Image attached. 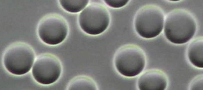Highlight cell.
Listing matches in <instances>:
<instances>
[{
    "mask_svg": "<svg viewBox=\"0 0 203 90\" xmlns=\"http://www.w3.org/2000/svg\"><path fill=\"white\" fill-rule=\"evenodd\" d=\"M60 4L66 11L71 13L80 12L88 5L89 0H60Z\"/></svg>",
    "mask_w": 203,
    "mask_h": 90,
    "instance_id": "obj_11",
    "label": "cell"
},
{
    "mask_svg": "<svg viewBox=\"0 0 203 90\" xmlns=\"http://www.w3.org/2000/svg\"><path fill=\"white\" fill-rule=\"evenodd\" d=\"M80 26L86 33L97 35L104 32L110 21L109 12L103 5L96 3L90 4L80 13Z\"/></svg>",
    "mask_w": 203,
    "mask_h": 90,
    "instance_id": "obj_5",
    "label": "cell"
},
{
    "mask_svg": "<svg viewBox=\"0 0 203 90\" xmlns=\"http://www.w3.org/2000/svg\"><path fill=\"white\" fill-rule=\"evenodd\" d=\"M128 0H105L104 2L109 6L114 8H118L125 5Z\"/></svg>",
    "mask_w": 203,
    "mask_h": 90,
    "instance_id": "obj_12",
    "label": "cell"
},
{
    "mask_svg": "<svg viewBox=\"0 0 203 90\" xmlns=\"http://www.w3.org/2000/svg\"><path fill=\"white\" fill-rule=\"evenodd\" d=\"M202 78L201 76L196 78L192 83L191 89H198L199 87L200 89H202Z\"/></svg>",
    "mask_w": 203,
    "mask_h": 90,
    "instance_id": "obj_13",
    "label": "cell"
},
{
    "mask_svg": "<svg viewBox=\"0 0 203 90\" xmlns=\"http://www.w3.org/2000/svg\"><path fill=\"white\" fill-rule=\"evenodd\" d=\"M62 70V66L59 60L53 55L45 54L37 58L32 72L33 78L38 83L48 85L57 80Z\"/></svg>",
    "mask_w": 203,
    "mask_h": 90,
    "instance_id": "obj_7",
    "label": "cell"
},
{
    "mask_svg": "<svg viewBox=\"0 0 203 90\" xmlns=\"http://www.w3.org/2000/svg\"><path fill=\"white\" fill-rule=\"evenodd\" d=\"M203 37H200L193 40L188 49V56L191 62L198 68L203 67Z\"/></svg>",
    "mask_w": 203,
    "mask_h": 90,
    "instance_id": "obj_9",
    "label": "cell"
},
{
    "mask_svg": "<svg viewBox=\"0 0 203 90\" xmlns=\"http://www.w3.org/2000/svg\"><path fill=\"white\" fill-rule=\"evenodd\" d=\"M35 55L33 49L26 44L14 43L7 48L3 57V62L7 70L11 74L21 75L30 69Z\"/></svg>",
    "mask_w": 203,
    "mask_h": 90,
    "instance_id": "obj_4",
    "label": "cell"
},
{
    "mask_svg": "<svg viewBox=\"0 0 203 90\" xmlns=\"http://www.w3.org/2000/svg\"><path fill=\"white\" fill-rule=\"evenodd\" d=\"M196 29V23L194 17L184 9H174L166 16L165 35L173 43L182 44L188 42L193 36Z\"/></svg>",
    "mask_w": 203,
    "mask_h": 90,
    "instance_id": "obj_1",
    "label": "cell"
},
{
    "mask_svg": "<svg viewBox=\"0 0 203 90\" xmlns=\"http://www.w3.org/2000/svg\"><path fill=\"white\" fill-rule=\"evenodd\" d=\"M164 19V12L159 7L154 5H146L136 12L134 21V27L141 37L152 38L161 32Z\"/></svg>",
    "mask_w": 203,
    "mask_h": 90,
    "instance_id": "obj_2",
    "label": "cell"
},
{
    "mask_svg": "<svg viewBox=\"0 0 203 90\" xmlns=\"http://www.w3.org/2000/svg\"><path fill=\"white\" fill-rule=\"evenodd\" d=\"M68 89L95 90L97 88L96 84L91 78L86 76H80L71 81Z\"/></svg>",
    "mask_w": 203,
    "mask_h": 90,
    "instance_id": "obj_10",
    "label": "cell"
},
{
    "mask_svg": "<svg viewBox=\"0 0 203 90\" xmlns=\"http://www.w3.org/2000/svg\"><path fill=\"white\" fill-rule=\"evenodd\" d=\"M137 85L141 90H163L167 85V79L164 74L157 70L148 71L142 74L138 79Z\"/></svg>",
    "mask_w": 203,
    "mask_h": 90,
    "instance_id": "obj_8",
    "label": "cell"
},
{
    "mask_svg": "<svg viewBox=\"0 0 203 90\" xmlns=\"http://www.w3.org/2000/svg\"><path fill=\"white\" fill-rule=\"evenodd\" d=\"M114 63L118 71L129 77L135 76L143 69L146 57L142 50L138 46L129 44L124 45L117 51Z\"/></svg>",
    "mask_w": 203,
    "mask_h": 90,
    "instance_id": "obj_3",
    "label": "cell"
},
{
    "mask_svg": "<svg viewBox=\"0 0 203 90\" xmlns=\"http://www.w3.org/2000/svg\"><path fill=\"white\" fill-rule=\"evenodd\" d=\"M68 32L67 23L61 16L51 14L43 17L39 21L37 32L41 39L44 43L55 45L63 42Z\"/></svg>",
    "mask_w": 203,
    "mask_h": 90,
    "instance_id": "obj_6",
    "label": "cell"
}]
</instances>
